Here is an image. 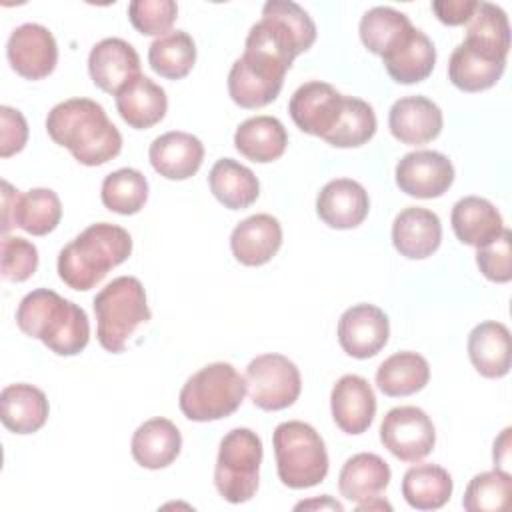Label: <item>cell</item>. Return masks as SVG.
Wrapping results in <instances>:
<instances>
[{
	"label": "cell",
	"mask_w": 512,
	"mask_h": 512,
	"mask_svg": "<svg viewBox=\"0 0 512 512\" xmlns=\"http://www.w3.org/2000/svg\"><path fill=\"white\" fill-rule=\"evenodd\" d=\"M298 48L292 38L270 18H260L244 42V54L228 72V94L240 108H262L282 90Z\"/></svg>",
	"instance_id": "1"
},
{
	"label": "cell",
	"mask_w": 512,
	"mask_h": 512,
	"mask_svg": "<svg viewBox=\"0 0 512 512\" xmlns=\"http://www.w3.org/2000/svg\"><path fill=\"white\" fill-rule=\"evenodd\" d=\"M46 132L84 166L106 164L122 150L120 130L90 98H70L56 104L46 116Z\"/></svg>",
	"instance_id": "2"
},
{
	"label": "cell",
	"mask_w": 512,
	"mask_h": 512,
	"mask_svg": "<svg viewBox=\"0 0 512 512\" xmlns=\"http://www.w3.org/2000/svg\"><path fill=\"white\" fill-rule=\"evenodd\" d=\"M16 324L26 336L38 338L58 356H76L90 340L84 308L48 288L32 290L20 300Z\"/></svg>",
	"instance_id": "3"
},
{
	"label": "cell",
	"mask_w": 512,
	"mask_h": 512,
	"mask_svg": "<svg viewBox=\"0 0 512 512\" xmlns=\"http://www.w3.org/2000/svg\"><path fill=\"white\" fill-rule=\"evenodd\" d=\"M132 254V236L118 224L96 222L70 240L58 254V276L72 288H94L114 266Z\"/></svg>",
	"instance_id": "4"
},
{
	"label": "cell",
	"mask_w": 512,
	"mask_h": 512,
	"mask_svg": "<svg viewBox=\"0 0 512 512\" xmlns=\"http://www.w3.org/2000/svg\"><path fill=\"white\" fill-rule=\"evenodd\" d=\"M96 336L104 350L124 352L130 336L150 320L146 290L134 276H118L94 296Z\"/></svg>",
	"instance_id": "5"
},
{
	"label": "cell",
	"mask_w": 512,
	"mask_h": 512,
	"mask_svg": "<svg viewBox=\"0 0 512 512\" xmlns=\"http://www.w3.org/2000/svg\"><path fill=\"white\" fill-rule=\"evenodd\" d=\"M278 478L292 490L312 488L328 474V452L322 436L306 422L288 420L272 434Z\"/></svg>",
	"instance_id": "6"
},
{
	"label": "cell",
	"mask_w": 512,
	"mask_h": 512,
	"mask_svg": "<svg viewBox=\"0 0 512 512\" xmlns=\"http://www.w3.org/2000/svg\"><path fill=\"white\" fill-rule=\"evenodd\" d=\"M246 394V378L228 362H212L192 374L180 390V410L192 422L234 414Z\"/></svg>",
	"instance_id": "7"
},
{
	"label": "cell",
	"mask_w": 512,
	"mask_h": 512,
	"mask_svg": "<svg viewBox=\"0 0 512 512\" xmlns=\"http://www.w3.org/2000/svg\"><path fill=\"white\" fill-rule=\"evenodd\" d=\"M262 454V440L250 428H234L220 440L214 484L226 502L242 504L252 500L258 490Z\"/></svg>",
	"instance_id": "8"
},
{
	"label": "cell",
	"mask_w": 512,
	"mask_h": 512,
	"mask_svg": "<svg viewBox=\"0 0 512 512\" xmlns=\"http://www.w3.org/2000/svg\"><path fill=\"white\" fill-rule=\"evenodd\" d=\"M246 392L254 406L276 412L292 406L302 390L298 366L282 354H260L246 366Z\"/></svg>",
	"instance_id": "9"
},
{
	"label": "cell",
	"mask_w": 512,
	"mask_h": 512,
	"mask_svg": "<svg viewBox=\"0 0 512 512\" xmlns=\"http://www.w3.org/2000/svg\"><path fill=\"white\" fill-rule=\"evenodd\" d=\"M62 218V204L54 190L32 188L20 194L10 182L2 180V234L22 228L32 236H46Z\"/></svg>",
	"instance_id": "10"
},
{
	"label": "cell",
	"mask_w": 512,
	"mask_h": 512,
	"mask_svg": "<svg viewBox=\"0 0 512 512\" xmlns=\"http://www.w3.org/2000/svg\"><path fill=\"white\" fill-rule=\"evenodd\" d=\"M380 442L398 460L418 462L432 452L436 430L422 408L396 406L382 418Z\"/></svg>",
	"instance_id": "11"
},
{
	"label": "cell",
	"mask_w": 512,
	"mask_h": 512,
	"mask_svg": "<svg viewBox=\"0 0 512 512\" xmlns=\"http://www.w3.org/2000/svg\"><path fill=\"white\" fill-rule=\"evenodd\" d=\"M6 56L16 74L28 80H42L56 68L58 46L46 26L26 22L12 30Z\"/></svg>",
	"instance_id": "12"
},
{
	"label": "cell",
	"mask_w": 512,
	"mask_h": 512,
	"mask_svg": "<svg viewBox=\"0 0 512 512\" xmlns=\"http://www.w3.org/2000/svg\"><path fill=\"white\" fill-rule=\"evenodd\" d=\"M398 188L414 198L430 200L442 196L454 182V166L436 150H414L396 164Z\"/></svg>",
	"instance_id": "13"
},
{
	"label": "cell",
	"mask_w": 512,
	"mask_h": 512,
	"mask_svg": "<svg viewBox=\"0 0 512 512\" xmlns=\"http://www.w3.org/2000/svg\"><path fill=\"white\" fill-rule=\"evenodd\" d=\"M344 94L332 84L310 80L298 86L288 102L292 122L306 134L324 138L338 122Z\"/></svg>",
	"instance_id": "14"
},
{
	"label": "cell",
	"mask_w": 512,
	"mask_h": 512,
	"mask_svg": "<svg viewBox=\"0 0 512 512\" xmlns=\"http://www.w3.org/2000/svg\"><path fill=\"white\" fill-rule=\"evenodd\" d=\"M390 322L374 304H354L338 320V342L342 350L358 360L376 356L388 342Z\"/></svg>",
	"instance_id": "15"
},
{
	"label": "cell",
	"mask_w": 512,
	"mask_h": 512,
	"mask_svg": "<svg viewBox=\"0 0 512 512\" xmlns=\"http://www.w3.org/2000/svg\"><path fill=\"white\" fill-rule=\"evenodd\" d=\"M88 72L100 90L116 96L130 80L140 76V56L130 42L104 38L88 54Z\"/></svg>",
	"instance_id": "16"
},
{
	"label": "cell",
	"mask_w": 512,
	"mask_h": 512,
	"mask_svg": "<svg viewBox=\"0 0 512 512\" xmlns=\"http://www.w3.org/2000/svg\"><path fill=\"white\" fill-rule=\"evenodd\" d=\"M370 210V198L364 186L352 178H336L322 186L316 196L320 220L336 230H350L364 222Z\"/></svg>",
	"instance_id": "17"
},
{
	"label": "cell",
	"mask_w": 512,
	"mask_h": 512,
	"mask_svg": "<svg viewBox=\"0 0 512 512\" xmlns=\"http://www.w3.org/2000/svg\"><path fill=\"white\" fill-rule=\"evenodd\" d=\"M330 410L336 426L346 434H362L376 414V396L366 378L344 374L330 392Z\"/></svg>",
	"instance_id": "18"
},
{
	"label": "cell",
	"mask_w": 512,
	"mask_h": 512,
	"mask_svg": "<svg viewBox=\"0 0 512 512\" xmlns=\"http://www.w3.org/2000/svg\"><path fill=\"white\" fill-rule=\"evenodd\" d=\"M442 124V110L426 96H404L392 104L388 114L392 136L410 146H420L438 138Z\"/></svg>",
	"instance_id": "19"
},
{
	"label": "cell",
	"mask_w": 512,
	"mask_h": 512,
	"mask_svg": "<svg viewBox=\"0 0 512 512\" xmlns=\"http://www.w3.org/2000/svg\"><path fill=\"white\" fill-rule=\"evenodd\" d=\"M442 242V224L436 212L408 206L392 222V244L400 256L422 260L432 256Z\"/></svg>",
	"instance_id": "20"
},
{
	"label": "cell",
	"mask_w": 512,
	"mask_h": 512,
	"mask_svg": "<svg viewBox=\"0 0 512 512\" xmlns=\"http://www.w3.org/2000/svg\"><path fill=\"white\" fill-rule=\"evenodd\" d=\"M282 246V226L272 214H254L238 222L230 234L234 258L244 266H262Z\"/></svg>",
	"instance_id": "21"
},
{
	"label": "cell",
	"mask_w": 512,
	"mask_h": 512,
	"mask_svg": "<svg viewBox=\"0 0 512 512\" xmlns=\"http://www.w3.org/2000/svg\"><path fill=\"white\" fill-rule=\"evenodd\" d=\"M148 158L152 168L168 180H186L204 160V144L188 132L172 130L152 140Z\"/></svg>",
	"instance_id": "22"
},
{
	"label": "cell",
	"mask_w": 512,
	"mask_h": 512,
	"mask_svg": "<svg viewBox=\"0 0 512 512\" xmlns=\"http://www.w3.org/2000/svg\"><path fill=\"white\" fill-rule=\"evenodd\" d=\"M452 230L462 244L482 248L496 240L504 230L498 208L480 196H464L452 206Z\"/></svg>",
	"instance_id": "23"
},
{
	"label": "cell",
	"mask_w": 512,
	"mask_h": 512,
	"mask_svg": "<svg viewBox=\"0 0 512 512\" xmlns=\"http://www.w3.org/2000/svg\"><path fill=\"white\" fill-rule=\"evenodd\" d=\"M182 448V434L168 418H150L136 428L130 442L132 458L148 470L170 466Z\"/></svg>",
	"instance_id": "24"
},
{
	"label": "cell",
	"mask_w": 512,
	"mask_h": 512,
	"mask_svg": "<svg viewBox=\"0 0 512 512\" xmlns=\"http://www.w3.org/2000/svg\"><path fill=\"white\" fill-rule=\"evenodd\" d=\"M468 356L484 378H502L510 372V330L496 320L480 322L468 334Z\"/></svg>",
	"instance_id": "25"
},
{
	"label": "cell",
	"mask_w": 512,
	"mask_h": 512,
	"mask_svg": "<svg viewBox=\"0 0 512 512\" xmlns=\"http://www.w3.org/2000/svg\"><path fill=\"white\" fill-rule=\"evenodd\" d=\"M116 110L128 126L146 130L166 116L168 98L160 84L140 74L116 94Z\"/></svg>",
	"instance_id": "26"
},
{
	"label": "cell",
	"mask_w": 512,
	"mask_h": 512,
	"mask_svg": "<svg viewBox=\"0 0 512 512\" xmlns=\"http://www.w3.org/2000/svg\"><path fill=\"white\" fill-rule=\"evenodd\" d=\"M390 476L392 472L384 458L372 452H360L344 462L338 474V490L358 506L378 498L390 484Z\"/></svg>",
	"instance_id": "27"
},
{
	"label": "cell",
	"mask_w": 512,
	"mask_h": 512,
	"mask_svg": "<svg viewBox=\"0 0 512 512\" xmlns=\"http://www.w3.org/2000/svg\"><path fill=\"white\" fill-rule=\"evenodd\" d=\"M48 398L32 384H8L0 392L2 424L14 434L38 432L48 420Z\"/></svg>",
	"instance_id": "28"
},
{
	"label": "cell",
	"mask_w": 512,
	"mask_h": 512,
	"mask_svg": "<svg viewBox=\"0 0 512 512\" xmlns=\"http://www.w3.org/2000/svg\"><path fill=\"white\" fill-rule=\"evenodd\" d=\"M382 62L394 82L416 84L432 74L436 64V48L422 30L412 28L396 48L382 56Z\"/></svg>",
	"instance_id": "29"
},
{
	"label": "cell",
	"mask_w": 512,
	"mask_h": 512,
	"mask_svg": "<svg viewBox=\"0 0 512 512\" xmlns=\"http://www.w3.org/2000/svg\"><path fill=\"white\" fill-rule=\"evenodd\" d=\"M236 150L252 162L278 160L288 146V132L274 116H252L234 132Z\"/></svg>",
	"instance_id": "30"
},
{
	"label": "cell",
	"mask_w": 512,
	"mask_h": 512,
	"mask_svg": "<svg viewBox=\"0 0 512 512\" xmlns=\"http://www.w3.org/2000/svg\"><path fill=\"white\" fill-rule=\"evenodd\" d=\"M506 68V60L492 58L466 42H460L448 62L450 82L464 92H482L492 88Z\"/></svg>",
	"instance_id": "31"
},
{
	"label": "cell",
	"mask_w": 512,
	"mask_h": 512,
	"mask_svg": "<svg viewBox=\"0 0 512 512\" xmlns=\"http://www.w3.org/2000/svg\"><path fill=\"white\" fill-rule=\"evenodd\" d=\"M208 184L216 200L230 210L248 208L260 194V184L254 172L232 158H220L210 168Z\"/></svg>",
	"instance_id": "32"
},
{
	"label": "cell",
	"mask_w": 512,
	"mask_h": 512,
	"mask_svg": "<svg viewBox=\"0 0 512 512\" xmlns=\"http://www.w3.org/2000/svg\"><path fill=\"white\" fill-rule=\"evenodd\" d=\"M462 42L492 58L506 60L510 50V24L506 12L492 2H476V8L466 22V38Z\"/></svg>",
	"instance_id": "33"
},
{
	"label": "cell",
	"mask_w": 512,
	"mask_h": 512,
	"mask_svg": "<svg viewBox=\"0 0 512 512\" xmlns=\"http://www.w3.org/2000/svg\"><path fill=\"white\" fill-rule=\"evenodd\" d=\"M430 380V366L418 352H396L376 370V386L382 394L400 398L420 392Z\"/></svg>",
	"instance_id": "34"
},
{
	"label": "cell",
	"mask_w": 512,
	"mask_h": 512,
	"mask_svg": "<svg viewBox=\"0 0 512 512\" xmlns=\"http://www.w3.org/2000/svg\"><path fill=\"white\" fill-rule=\"evenodd\" d=\"M452 476L438 464H416L402 476V496L416 510H438L452 496Z\"/></svg>",
	"instance_id": "35"
},
{
	"label": "cell",
	"mask_w": 512,
	"mask_h": 512,
	"mask_svg": "<svg viewBox=\"0 0 512 512\" xmlns=\"http://www.w3.org/2000/svg\"><path fill=\"white\" fill-rule=\"evenodd\" d=\"M410 18L390 6H374L360 18V40L362 44L378 56L388 54L396 48L412 30Z\"/></svg>",
	"instance_id": "36"
},
{
	"label": "cell",
	"mask_w": 512,
	"mask_h": 512,
	"mask_svg": "<svg viewBox=\"0 0 512 512\" xmlns=\"http://www.w3.org/2000/svg\"><path fill=\"white\" fill-rule=\"evenodd\" d=\"M196 62V44L184 30H170L158 36L148 48L150 68L168 80L188 76Z\"/></svg>",
	"instance_id": "37"
},
{
	"label": "cell",
	"mask_w": 512,
	"mask_h": 512,
	"mask_svg": "<svg viewBox=\"0 0 512 512\" xmlns=\"http://www.w3.org/2000/svg\"><path fill=\"white\" fill-rule=\"evenodd\" d=\"M102 204L116 214L130 216L144 208L148 200V180L136 168H120L102 180Z\"/></svg>",
	"instance_id": "38"
},
{
	"label": "cell",
	"mask_w": 512,
	"mask_h": 512,
	"mask_svg": "<svg viewBox=\"0 0 512 512\" xmlns=\"http://www.w3.org/2000/svg\"><path fill=\"white\" fill-rule=\"evenodd\" d=\"M376 134V114L374 108L356 98L344 96L342 112L336 126L322 138L336 148H356L366 144Z\"/></svg>",
	"instance_id": "39"
},
{
	"label": "cell",
	"mask_w": 512,
	"mask_h": 512,
	"mask_svg": "<svg viewBox=\"0 0 512 512\" xmlns=\"http://www.w3.org/2000/svg\"><path fill=\"white\" fill-rule=\"evenodd\" d=\"M512 494V476L504 470L476 474L464 492L462 506L468 512H492L508 506Z\"/></svg>",
	"instance_id": "40"
},
{
	"label": "cell",
	"mask_w": 512,
	"mask_h": 512,
	"mask_svg": "<svg viewBox=\"0 0 512 512\" xmlns=\"http://www.w3.org/2000/svg\"><path fill=\"white\" fill-rule=\"evenodd\" d=\"M262 16L274 20L296 44L298 54L310 50L316 40V24L310 14L292 0H268L262 6Z\"/></svg>",
	"instance_id": "41"
},
{
	"label": "cell",
	"mask_w": 512,
	"mask_h": 512,
	"mask_svg": "<svg viewBox=\"0 0 512 512\" xmlns=\"http://www.w3.org/2000/svg\"><path fill=\"white\" fill-rule=\"evenodd\" d=\"M176 16L178 6L174 0H132L128 4V18L144 36H164Z\"/></svg>",
	"instance_id": "42"
},
{
	"label": "cell",
	"mask_w": 512,
	"mask_h": 512,
	"mask_svg": "<svg viewBox=\"0 0 512 512\" xmlns=\"http://www.w3.org/2000/svg\"><path fill=\"white\" fill-rule=\"evenodd\" d=\"M38 268L36 246L20 236H4L0 244V270L8 282H24Z\"/></svg>",
	"instance_id": "43"
},
{
	"label": "cell",
	"mask_w": 512,
	"mask_h": 512,
	"mask_svg": "<svg viewBox=\"0 0 512 512\" xmlns=\"http://www.w3.org/2000/svg\"><path fill=\"white\" fill-rule=\"evenodd\" d=\"M476 264L480 272L498 284L510 282L512 278V232L508 228L490 244L478 248Z\"/></svg>",
	"instance_id": "44"
},
{
	"label": "cell",
	"mask_w": 512,
	"mask_h": 512,
	"mask_svg": "<svg viewBox=\"0 0 512 512\" xmlns=\"http://www.w3.org/2000/svg\"><path fill=\"white\" fill-rule=\"evenodd\" d=\"M28 142V124L20 110L0 106V156L8 158L20 152Z\"/></svg>",
	"instance_id": "45"
},
{
	"label": "cell",
	"mask_w": 512,
	"mask_h": 512,
	"mask_svg": "<svg viewBox=\"0 0 512 512\" xmlns=\"http://www.w3.org/2000/svg\"><path fill=\"white\" fill-rule=\"evenodd\" d=\"M476 8V0H434L432 12L442 24L460 26L466 24Z\"/></svg>",
	"instance_id": "46"
},
{
	"label": "cell",
	"mask_w": 512,
	"mask_h": 512,
	"mask_svg": "<svg viewBox=\"0 0 512 512\" xmlns=\"http://www.w3.org/2000/svg\"><path fill=\"white\" fill-rule=\"evenodd\" d=\"M510 432H512L510 428H504L500 432V436L494 440V452H492L494 468L504 472H508V466H510Z\"/></svg>",
	"instance_id": "47"
},
{
	"label": "cell",
	"mask_w": 512,
	"mask_h": 512,
	"mask_svg": "<svg viewBox=\"0 0 512 512\" xmlns=\"http://www.w3.org/2000/svg\"><path fill=\"white\" fill-rule=\"evenodd\" d=\"M302 508H330V510H338V512L344 510V506L340 502L332 500L330 496H322L320 500H308V502L296 504V510H302Z\"/></svg>",
	"instance_id": "48"
}]
</instances>
